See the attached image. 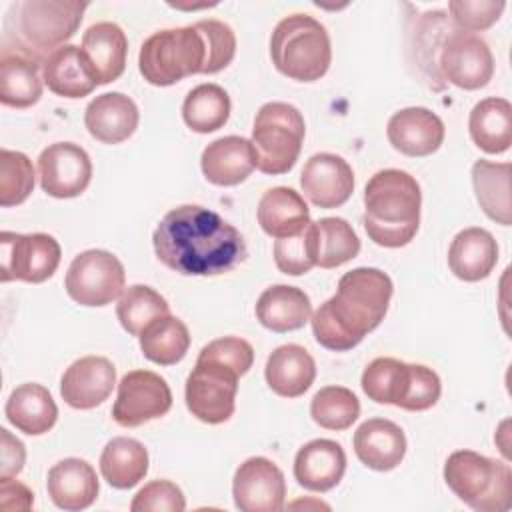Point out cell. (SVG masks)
Segmentation results:
<instances>
[{"label":"cell","instance_id":"obj_24","mask_svg":"<svg viewBox=\"0 0 512 512\" xmlns=\"http://www.w3.org/2000/svg\"><path fill=\"white\" fill-rule=\"evenodd\" d=\"M42 80L62 98H84L100 86L82 48L74 44L60 46L42 62Z\"/></svg>","mask_w":512,"mask_h":512},{"label":"cell","instance_id":"obj_29","mask_svg":"<svg viewBox=\"0 0 512 512\" xmlns=\"http://www.w3.org/2000/svg\"><path fill=\"white\" fill-rule=\"evenodd\" d=\"M4 414L16 430L28 436H40L56 424L58 406L48 388L36 382H26L10 392Z\"/></svg>","mask_w":512,"mask_h":512},{"label":"cell","instance_id":"obj_43","mask_svg":"<svg viewBox=\"0 0 512 512\" xmlns=\"http://www.w3.org/2000/svg\"><path fill=\"white\" fill-rule=\"evenodd\" d=\"M34 190V168L26 154L0 150V206L22 204Z\"/></svg>","mask_w":512,"mask_h":512},{"label":"cell","instance_id":"obj_8","mask_svg":"<svg viewBox=\"0 0 512 512\" xmlns=\"http://www.w3.org/2000/svg\"><path fill=\"white\" fill-rule=\"evenodd\" d=\"M306 124L302 112L288 102H266L260 106L252 126V146L256 150V168L264 174H286L294 168Z\"/></svg>","mask_w":512,"mask_h":512},{"label":"cell","instance_id":"obj_13","mask_svg":"<svg viewBox=\"0 0 512 512\" xmlns=\"http://www.w3.org/2000/svg\"><path fill=\"white\" fill-rule=\"evenodd\" d=\"M172 406L166 380L152 370H132L122 376L112 406V418L124 428H136L164 416Z\"/></svg>","mask_w":512,"mask_h":512},{"label":"cell","instance_id":"obj_27","mask_svg":"<svg viewBox=\"0 0 512 512\" xmlns=\"http://www.w3.org/2000/svg\"><path fill=\"white\" fill-rule=\"evenodd\" d=\"M82 52L98 80L110 84L122 76L126 68L128 40L124 30L114 22H96L82 36Z\"/></svg>","mask_w":512,"mask_h":512},{"label":"cell","instance_id":"obj_9","mask_svg":"<svg viewBox=\"0 0 512 512\" xmlns=\"http://www.w3.org/2000/svg\"><path fill=\"white\" fill-rule=\"evenodd\" d=\"M240 374L220 362L196 358L186 378V408L204 424H222L234 414Z\"/></svg>","mask_w":512,"mask_h":512},{"label":"cell","instance_id":"obj_4","mask_svg":"<svg viewBox=\"0 0 512 512\" xmlns=\"http://www.w3.org/2000/svg\"><path fill=\"white\" fill-rule=\"evenodd\" d=\"M422 192L414 176L386 168L376 172L364 188L362 224L368 238L384 248L412 242L420 226Z\"/></svg>","mask_w":512,"mask_h":512},{"label":"cell","instance_id":"obj_14","mask_svg":"<svg viewBox=\"0 0 512 512\" xmlns=\"http://www.w3.org/2000/svg\"><path fill=\"white\" fill-rule=\"evenodd\" d=\"M232 496L240 512H280L286 498L284 474L272 460L252 456L236 468Z\"/></svg>","mask_w":512,"mask_h":512},{"label":"cell","instance_id":"obj_41","mask_svg":"<svg viewBox=\"0 0 512 512\" xmlns=\"http://www.w3.org/2000/svg\"><path fill=\"white\" fill-rule=\"evenodd\" d=\"M312 420L326 430H346L360 416L356 394L344 386H324L310 402Z\"/></svg>","mask_w":512,"mask_h":512},{"label":"cell","instance_id":"obj_46","mask_svg":"<svg viewBox=\"0 0 512 512\" xmlns=\"http://www.w3.org/2000/svg\"><path fill=\"white\" fill-rule=\"evenodd\" d=\"M186 500L182 490L170 480H152L134 496L132 512H182Z\"/></svg>","mask_w":512,"mask_h":512},{"label":"cell","instance_id":"obj_49","mask_svg":"<svg viewBox=\"0 0 512 512\" xmlns=\"http://www.w3.org/2000/svg\"><path fill=\"white\" fill-rule=\"evenodd\" d=\"M34 494L18 480H0V506L2 510H30Z\"/></svg>","mask_w":512,"mask_h":512},{"label":"cell","instance_id":"obj_31","mask_svg":"<svg viewBox=\"0 0 512 512\" xmlns=\"http://www.w3.org/2000/svg\"><path fill=\"white\" fill-rule=\"evenodd\" d=\"M258 224L272 238L298 234L310 222V210L300 192L288 186H276L262 194L258 202Z\"/></svg>","mask_w":512,"mask_h":512},{"label":"cell","instance_id":"obj_7","mask_svg":"<svg viewBox=\"0 0 512 512\" xmlns=\"http://www.w3.org/2000/svg\"><path fill=\"white\" fill-rule=\"evenodd\" d=\"M204 62V40L194 24L154 32L138 54L140 74L152 86H172L186 76L202 74Z\"/></svg>","mask_w":512,"mask_h":512},{"label":"cell","instance_id":"obj_18","mask_svg":"<svg viewBox=\"0 0 512 512\" xmlns=\"http://www.w3.org/2000/svg\"><path fill=\"white\" fill-rule=\"evenodd\" d=\"M444 134L446 128L440 116L422 106L394 112L386 126V136L392 148L412 158L434 154L442 146Z\"/></svg>","mask_w":512,"mask_h":512},{"label":"cell","instance_id":"obj_17","mask_svg":"<svg viewBox=\"0 0 512 512\" xmlns=\"http://www.w3.org/2000/svg\"><path fill=\"white\" fill-rule=\"evenodd\" d=\"M116 368L104 356H84L74 360L60 380L62 400L76 410L100 406L112 394Z\"/></svg>","mask_w":512,"mask_h":512},{"label":"cell","instance_id":"obj_12","mask_svg":"<svg viewBox=\"0 0 512 512\" xmlns=\"http://www.w3.org/2000/svg\"><path fill=\"white\" fill-rule=\"evenodd\" d=\"M438 72L444 82L462 90H478L494 76V56L484 38L452 28L438 52Z\"/></svg>","mask_w":512,"mask_h":512},{"label":"cell","instance_id":"obj_37","mask_svg":"<svg viewBox=\"0 0 512 512\" xmlns=\"http://www.w3.org/2000/svg\"><path fill=\"white\" fill-rule=\"evenodd\" d=\"M138 338L144 358L160 366H172L180 362L190 348L188 326L172 314L150 322Z\"/></svg>","mask_w":512,"mask_h":512},{"label":"cell","instance_id":"obj_19","mask_svg":"<svg viewBox=\"0 0 512 512\" xmlns=\"http://www.w3.org/2000/svg\"><path fill=\"white\" fill-rule=\"evenodd\" d=\"M140 112L136 102L122 92H104L84 110V126L102 144H120L138 128Z\"/></svg>","mask_w":512,"mask_h":512},{"label":"cell","instance_id":"obj_40","mask_svg":"<svg viewBox=\"0 0 512 512\" xmlns=\"http://www.w3.org/2000/svg\"><path fill=\"white\" fill-rule=\"evenodd\" d=\"M316 236H318V260L316 266L320 268H338L360 252V240L354 228L338 216L320 218L316 222Z\"/></svg>","mask_w":512,"mask_h":512},{"label":"cell","instance_id":"obj_34","mask_svg":"<svg viewBox=\"0 0 512 512\" xmlns=\"http://www.w3.org/2000/svg\"><path fill=\"white\" fill-rule=\"evenodd\" d=\"M456 28L444 10H430L416 18L414 30H412V52L414 62L420 72V76L428 82L430 88L440 90L444 86V80L438 72V52L442 46V40L446 34Z\"/></svg>","mask_w":512,"mask_h":512},{"label":"cell","instance_id":"obj_20","mask_svg":"<svg viewBox=\"0 0 512 512\" xmlns=\"http://www.w3.org/2000/svg\"><path fill=\"white\" fill-rule=\"evenodd\" d=\"M346 472L344 448L328 438L306 442L294 458V478L310 492H328L340 484Z\"/></svg>","mask_w":512,"mask_h":512},{"label":"cell","instance_id":"obj_10","mask_svg":"<svg viewBox=\"0 0 512 512\" xmlns=\"http://www.w3.org/2000/svg\"><path fill=\"white\" fill-rule=\"evenodd\" d=\"M126 272L122 262L108 250H86L68 266L64 288L80 306H106L124 292Z\"/></svg>","mask_w":512,"mask_h":512},{"label":"cell","instance_id":"obj_25","mask_svg":"<svg viewBox=\"0 0 512 512\" xmlns=\"http://www.w3.org/2000/svg\"><path fill=\"white\" fill-rule=\"evenodd\" d=\"M498 262L494 236L478 226L460 230L448 248V266L464 282H478L490 276Z\"/></svg>","mask_w":512,"mask_h":512},{"label":"cell","instance_id":"obj_44","mask_svg":"<svg viewBox=\"0 0 512 512\" xmlns=\"http://www.w3.org/2000/svg\"><path fill=\"white\" fill-rule=\"evenodd\" d=\"M194 28L200 32L206 50V62L202 74H216L224 70L236 54V36L234 30L222 20H198Z\"/></svg>","mask_w":512,"mask_h":512},{"label":"cell","instance_id":"obj_6","mask_svg":"<svg viewBox=\"0 0 512 512\" xmlns=\"http://www.w3.org/2000/svg\"><path fill=\"white\" fill-rule=\"evenodd\" d=\"M448 488L476 512H504L512 504V470L474 450H456L444 464Z\"/></svg>","mask_w":512,"mask_h":512},{"label":"cell","instance_id":"obj_48","mask_svg":"<svg viewBox=\"0 0 512 512\" xmlns=\"http://www.w3.org/2000/svg\"><path fill=\"white\" fill-rule=\"evenodd\" d=\"M0 438H2L0 480H8L22 472L26 462V450H24V444L16 436H12L6 428H0Z\"/></svg>","mask_w":512,"mask_h":512},{"label":"cell","instance_id":"obj_16","mask_svg":"<svg viewBox=\"0 0 512 512\" xmlns=\"http://www.w3.org/2000/svg\"><path fill=\"white\" fill-rule=\"evenodd\" d=\"M304 196L318 208H338L354 192V172L350 164L330 152L310 156L300 174Z\"/></svg>","mask_w":512,"mask_h":512},{"label":"cell","instance_id":"obj_22","mask_svg":"<svg viewBox=\"0 0 512 512\" xmlns=\"http://www.w3.org/2000/svg\"><path fill=\"white\" fill-rule=\"evenodd\" d=\"M200 168L208 182L216 186H236L256 168V150L248 138L224 136L204 148Z\"/></svg>","mask_w":512,"mask_h":512},{"label":"cell","instance_id":"obj_26","mask_svg":"<svg viewBox=\"0 0 512 512\" xmlns=\"http://www.w3.org/2000/svg\"><path fill=\"white\" fill-rule=\"evenodd\" d=\"M266 384L282 398L302 396L316 378V362L300 344H282L266 360Z\"/></svg>","mask_w":512,"mask_h":512},{"label":"cell","instance_id":"obj_45","mask_svg":"<svg viewBox=\"0 0 512 512\" xmlns=\"http://www.w3.org/2000/svg\"><path fill=\"white\" fill-rule=\"evenodd\" d=\"M506 8L502 0H452L448 2L450 20L458 30L482 32L496 24Z\"/></svg>","mask_w":512,"mask_h":512},{"label":"cell","instance_id":"obj_47","mask_svg":"<svg viewBox=\"0 0 512 512\" xmlns=\"http://www.w3.org/2000/svg\"><path fill=\"white\" fill-rule=\"evenodd\" d=\"M200 358H208L214 362H220L232 370H236L240 376H244L254 362V348L250 342L238 336H222L212 342H208L200 354Z\"/></svg>","mask_w":512,"mask_h":512},{"label":"cell","instance_id":"obj_21","mask_svg":"<svg viewBox=\"0 0 512 512\" xmlns=\"http://www.w3.org/2000/svg\"><path fill=\"white\" fill-rule=\"evenodd\" d=\"M354 452L370 470H394L406 454L404 430L386 418H370L354 432Z\"/></svg>","mask_w":512,"mask_h":512},{"label":"cell","instance_id":"obj_38","mask_svg":"<svg viewBox=\"0 0 512 512\" xmlns=\"http://www.w3.org/2000/svg\"><path fill=\"white\" fill-rule=\"evenodd\" d=\"M186 126L198 134L220 130L230 118V96L218 84H200L192 88L182 104Z\"/></svg>","mask_w":512,"mask_h":512},{"label":"cell","instance_id":"obj_11","mask_svg":"<svg viewBox=\"0 0 512 512\" xmlns=\"http://www.w3.org/2000/svg\"><path fill=\"white\" fill-rule=\"evenodd\" d=\"M0 278L2 282L22 280L30 284H40L48 280L62 258L60 244L54 236L44 232L34 234H0Z\"/></svg>","mask_w":512,"mask_h":512},{"label":"cell","instance_id":"obj_3","mask_svg":"<svg viewBox=\"0 0 512 512\" xmlns=\"http://www.w3.org/2000/svg\"><path fill=\"white\" fill-rule=\"evenodd\" d=\"M88 4L78 0H16L4 18L2 52L42 62L76 34Z\"/></svg>","mask_w":512,"mask_h":512},{"label":"cell","instance_id":"obj_32","mask_svg":"<svg viewBox=\"0 0 512 512\" xmlns=\"http://www.w3.org/2000/svg\"><path fill=\"white\" fill-rule=\"evenodd\" d=\"M512 166L508 162L476 160L472 166V186L482 212L496 224H512L510 200Z\"/></svg>","mask_w":512,"mask_h":512},{"label":"cell","instance_id":"obj_23","mask_svg":"<svg viewBox=\"0 0 512 512\" xmlns=\"http://www.w3.org/2000/svg\"><path fill=\"white\" fill-rule=\"evenodd\" d=\"M46 488L58 508L78 512L94 504L100 484L92 464L82 458H64L48 470Z\"/></svg>","mask_w":512,"mask_h":512},{"label":"cell","instance_id":"obj_28","mask_svg":"<svg viewBox=\"0 0 512 512\" xmlns=\"http://www.w3.org/2000/svg\"><path fill=\"white\" fill-rule=\"evenodd\" d=\"M254 312L264 328L284 334L302 328L310 320L312 304L302 288L274 284L258 296Z\"/></svg>","mask_w":512,"mask_h":512},{"label":"cell","instance_id":"obj_15","mask_svg":"<svg viewBox=\"0 0 512 512\" xmlns=\"http://www.w3.org/2000/svg\"><path fill=\"white\" fill-rule=\"evenodd\" d=\"M40 186L54 198H76L92 180L88 152L74 142H56L38 156Z\"/></svg>","mask_w":512,"mask_h":512},{"label":"cell","instance_id":"obj_36","mask_svg":"<svg viewBox=\"0 0 512 512\" xmlns=\"http://www.w3.org/2000/svg\"><path fill=\"white\" fill-rule=\"evenodd\" d=\"M100 472L112 488H134L148 472V450L136 438H112L100 454Z\"/></svg>","mask_w":512,"mask_h":512},{"label":"cell","instance_id":"obj_42","mask_svg":"<svg viewBox=\"0 0 512 512\" xmlns=\"http://www.w3.org/2000/svg\"><path fill=\"white\" fill-rule=\"evenodd\" d=\"M318 236L316 222H308L298 234L278 238L274 242V262L282 274L302 276L316 266Z\"/></svg>","mask_w":512,"mask_h":512},{"label":"cell","instance_id":"obj_33","mask_svg":"<svg viewBox=\"0 0 512 512\" xmlns=\"http://www.w3.org/2000/svg\"><path fill=\"white\" fill-rule=\"evenodd\" d=\"M472 142L488 152L502 154L512 144V104L506 98L480 100L468 118Z\"/></svg>","mask_w":512,"mask_h":512},{"label":"cell","instance_id":"obj_2","mask_svg":"<svg viewBox=\"0 0 512 512\" xmlns=\"http://www.w3.org/2000/svg\"><path fill=\"white\" fill-rule=\"evenodd\" d=\"M394 286L386 272L360 266L338 280L332 298L312 314V332L320 346L346 352L380 326L388 312Z\"/></svg>","mask_w":512,"mask_h":512},{"label":"cell","instance_id":"obj_1","mask_svg":"<svg viewBox=\"0 0 512 512\" xmlns=\"http://www.w3.org/2000/svg\"><path fill=\"white\" fill-rule=\"evenodd\" d=\"M152 244L156 258L184 276L224 274L248 256L240 230L198 204L172 208L158 222Z\"/></svg>","mask_w":512,"mask_h":512},{"label":"cell","instance_id":"obj_35","mask_svg":"<svg viewBox=\"0 0 512 512\" xmlns=\"http://www.w3.org/2000/svg\"><path fill=\"white\" fill-rule=\"evenodd\" d=\"M42 66L22 54L0 56V102L10 108H30L42 96Z\"/></svg>","mask_w":512,"mask_h":512},{"label":"cell","instance_id":"obj_5","mask_svg":"<svg viewBox=\"0 0 512 512\" xmlns=\"http://www.w3.org/2000/svg\"><path fill=\"white\" fill-rule=\"evenodd\" d=\"M270 58L280 74L298 82L320 80L332 60L330 36L316 18L290 14L270 36Z\"/></svg>","mask_w":512,"mask_h":512},{"label":"cell","instance_id":"obj_39","mask_svg":"<svg viewBox=\"0 0 512 512\" xmlns=\"http://www.w3.org/2000/svg\"><path fill=\"white\" fill-rule=\"evenodd\" d=\"M170 314V306L164 296H160L154 288L144 284L128 286L116 304V316L122 328L132 334L140 336L142 330L160 316Z\"/></svg>","mask_w":512,"mask_h":512},{"label":"cell","instance_id":"obj_30","mask_svg":"<svg viewBox=\"0 0 512 512\" xmlns=\"http://www.w3.org/2000/svg\"><path fill=\"white\" fill-rule=\"evenodd\" d=\"M416 364H406L396 358H374L362 372V390L376 404H394L402 410L408 408Z\"/></svg>","mask_w":512,"mask_h":512}]
</instances>
